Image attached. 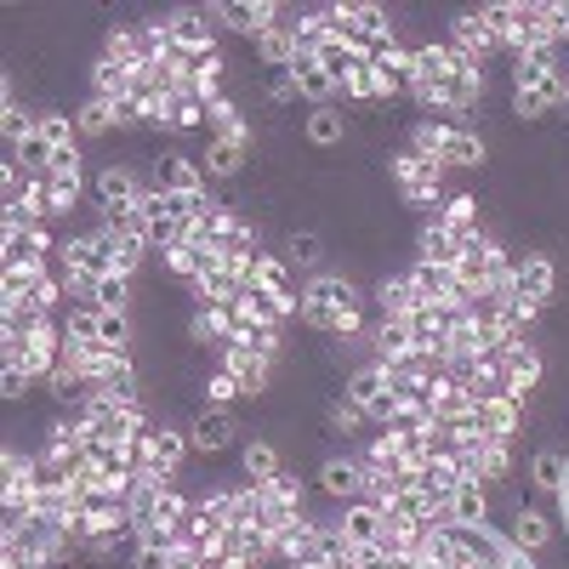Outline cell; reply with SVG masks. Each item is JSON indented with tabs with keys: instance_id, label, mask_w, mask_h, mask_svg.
Wrapping results in <instances>:
<instances>
[{
	"instance_id": "cell-31",
	"label": "cell",
	"mask_w": 569,
	"mask_h": 569,
	"mask_svg": "<svg viewBox=\"0 0 569 569\" xmlns=\"http://www.w3.org/2000/svg\"><path fill=\"white\" fill-rule=\"evenodd\" d=\"M291 80H297V98H302L308 109H325V103H330V98H337V91H342V86L330 80V74H325V69H319L313 58H302V63L291 69Z\"/></svg>"
},
{
	"instance_id": "cell-14",
	"label": "cell",
	"mask_w": 569,
	"mask_h": 569,
	"mask_svg": "<svg viewBox=\"0 0 569 569\" xmlns=\"http://www.w3.org/2000/svg\"><path fill=\"white\" fill-rule=\"evenodd\" d=\"M98 200H103V217H120V211H137V200H142V182H137V171L131 166H103L98 171Z\"/></svg>"
},
{
	"instance_id": "cell-15",
	"label": "cell",
	"mask_w": 569,
	"mask_h": 569,
	"mask_svg": "<svg viewBox=\"0 0 569 569\" xmlns=\"http://www.w3.org/2000/svg\"><path fill=\"white\" fill-rule=\"evenodd\" d=\"M433 222L456 233V246H467V240H479V233H485V206H479V194H445Z\"/></svg>"
},
{
	"instance_id": "cell-54",
	"label": "cell",
	"mask_w": 569,
	"mask_h": 569,
	"mask_svg": "<svg viewBox=\"0 0 569 569\" xmlns=\"http://www.w3.org/2000/svg\"><path fill=\"white\" fill-rule=\"evenodd\" d=\"M246 348H251L257 359H268V365H273V359L284 353V348H279V325H257L251 337H246Z\"/></svg>"
},
{
	"instance_id": "cell-43",
	"label": "cell",
	"mask_w": 569,
	"mask_h": 569,
	"mask_svg": "<svg viewBox=\"0 0 569 569\" xmlns=\"http://www.w3.org/2000/svg\"><path fill=\"white\" fill-rule=\"evenodd\" d=\"M63 337L80 342V348H98V308H91V302L63 308Z\"/></svg>"
},
{
	"instance_id": "cell-5",
	"label": "cell",
	"mask_w": 569,
	"mask_h": 569,
	"mask_svg": "<svg viewBox=\"0 0 569 569\" xmlns=\"http://www.w3.org/2000/svg\"><path fill=\"white\" fill-rule=\"evenodd\" d=\"M501 370H507V393L512 399H525L530 405V393L547 382V359H541V348L525 337V342H512L507 353H501Z\"/></svg>"
},
{
	"instance_id": "cell-49",
	"label": "cell",
	"mask_w": 569,
	"mask_h": 569,
	"mask_svg": "<svg viewBox=\"0 0 569 569\" xmlns=\"http://www.w3.org/2000/svg\"><path fill=\"white\" fill-rule=\"evenodd\" d=\"M445 137H450V126H445V120H416V131H410V154H421V160H439Z\"/></svg>"
},
{
	"instance_id": "cell-25",
	"label": "cell",
	"mask_w": 569,
	"mask_h": 569,
	"mask_svg": "<svg viewBox=\"0 0 569 569\" xmlns=\"http://www.w3.org/2000/svg\"><path fill=\"white\" fill-rule=\"evenodd\" d=\"M137 91V69L114 63V58H98L91 63V98H103V103H126Z\"/></svg>"
},
{
	"instance_id": "cell-1",
	"label": "cell",
	"mask_w": 569,
	"mask_h": 569,
	"mask_svg": "<svg viewBox=\"0 0 569 569\" xmlns=\"http://www.w3.org/2000/svg\"><path fill=\"white\" fill-rule=\"evenodd\" d=\"M142 427H149V410L142 405H120L109 393H98L86 410H80V433H86V450H98V445H126L137 439Z\"/></svg>"
},
{
	"instance_id": "cell-28",
	"label": "cell",
	"mask_w": 569,
	"mask_h": 569,
	"mask_svg": "<svg viewBox=\"0 0 569 569\" xmlns=\"http://www.w3.org/2000/svg\"><path fill=\"white\" fill-rule=\"evenodd\" d=\"M257 58H262V69H279V74H291L297 63H302V52H297V34H291V23H273L262 40H257Z\"/></svg>"
},
{
	"instance_id": "cell-19",
	"label": "cell",
	"mask_w": 569,
	"mask_h": 569,
	"mask_svg": "<svg viewBox=\"0 0 569 569\" xmlns=\"http://www.w3.org/2000/svg\"><path fill=\"white\" fill-rule=\"evenodd\" d=\"M410 348H416L410 319H376L370 325V359L376 365H399V359H410Z\"/></svg>"
},
{
	"instance_id": "cell-58",
	"label": "cell",
	"mask_w": 569,
	"mask_h": 569,
	"mask_svg": "<svg viewBox=\"0 0 569 569\" xmlns=\"http://www.w3.org/2000/svg\"><path fill=\"white\" fill-rule=\"evenodd\" d=\"M501 569H536V552H518V547H507V552H501Z\"/></svg>"
},
{
	"instance_id": "cell-48",
	"label": "cell",
	"mask_w": 569,
	"mask_h": 569,
	"mask_svg": "<svg viewBox=\"0 0 569 569\" xmlns=\"http://www.w3.org/2000/svg\"><path fill=\"white\" fill-rule=\"evenodd\" d=\"M319 257H325V240L313 228H302V233L284 240V262H291V268H319Z\"/></svg>"
},
{
	"instance_id": "cell-57",
	"label": "cell",
	"mask_w": 569,
	"mask_h": 569,
	"mask_svg": "<svg viewBox=\"0 0 569 569\" xmlns=\"http://www.w3.org/2000/svg\"><path fill=\"white\" fill-rule=\"evenodd\" d=\"M353 569H393V558H388L382 547H359V552H353Z\"/></svg>"
},
{
	"instance_id": "cell-38",
	"label": "cell",
	"mask_w": 569,
	"mask_h": 569,
	"mask_svg": "<svg viewBox=\"0 0 569 569\" xmlns=\"http://www.w3.org/2000/svg\"><path fill=\"white\" fill-rule=\"evenodd\" d=\"M240 467H246V479H251V485H268L284 461H279V450H273L268 439H251V445L240 450Z\"/></svg>"
},
{
	"instance_id": "cell-22",
	"label": "cell",
	"mask_w": 569,
	"mask_h": 569,
	"mask_svg": "<svg viewBox=\"0 0 569 569\" xmlns=\"http://www.w3.org/2000/svg\"><path fill=\"white\" fill-rule=\"evenodd\" d=\"M552 291H558V268H552V257H525V262H518L512 297H525V302L547 308V302H552Z\"/></svg>"
},
{
	"instance_id": "cell-34",
	"label": "cell",
	"mask_w": 569,
	"mask_h": 569,
	"mask_svg": "<svg viewBox=\"0 0 569 569\" xmlns=\"http://www.w3.org/2000/svg\"><path fill=\"white\" fill-rule=\"evenodd\" d=\"M530 485H536L541 496H563V485H569V456H563V450H536Z\"/></svg>"
},
{
	"instance_id": "cell-50",
	"label": "cell",
	"mask_w": 569,
	"mask_h": 569,
	"mask_svg": "<svg viewBox=\"0 0 569 569\" xmlns=\"http://www.w3.org/2000/svg\"><path fill=\"white\" fill-rule=\"evenodd\" d=\"M29 131H34V114H29V109H18L12 86H7V98H0V137H7V142H23Z\"/></svg>"
},
{
	"instance_id": "cell-36",
	"label": "cell",
	"mask_w": 569,
	"mask_h": 569,
	"mask_svg": "<svg viewBox=\"0 0 569 569\" xmlns=\"http://www.w3.org/2000/svg\"><path fill=\"white\" fill-rule=\"evenodd\" d=\"M98 313H126L131 308V279L126 273H109V279H91V297H86Z\"/></svg>"
},
{
	"instance_id": "cell-12",
	"label": "cell",
	"mask_w": 569,
	"mask_h": 569,
	"mask_svg": "<svg viewBox=\"0 0 569 569\" xmlns=\"http://www.w3.org/2000/svg\"><path fill=\"white\" fill-rule=\"evenodd\" d=\"M319 496L325 501H359L365 496V461H353V456H330V461H319Z\"/></svg>"
},
{
	"instance_id": "cell-40",
	"label": "cell",
	"mask_w": 569,
	"mask_h": 569,
	"mask_svg": "<svg viewBox=\"0 0 569 569\" xmlns=\"http://www.w3.org/2000/svg\"><path fill=\"white\" fill-rule=\"evenodd\" d=\"M313 63H319V69H325L330 80H337V86H342V80H348V74H353V69H359L365 58L353 52V46H342V40H325V46H319V52H313Z\"/></svg>"
},
{
	"instance_id": "cell-55",
	"label": "cell",
	"mask_w": 569,
	"mask_h": 569,
	"mask_svg": "<svg viewBox=\"0 0 569 569\" xmlns=\"http://www.w3.org/2000/svg\"><path fill=\"white\" fill-rule=\"evenodd\" d=\"M126 569H171V552L166 547H149V541H137L126 552Z\"/></svg>"
},
{
	"instance_id": "cell-21",
	"label": "cell",
	"mask_w": 569,
	"mask_h": 569,
	"mask_svg": "<svg viewBox=\"0 0 569 569\" xmlns=\"http://www.w3.org/2000/svg\"><path fill=\"white\" fill-rule=\"evenodd\" d=\"M485 518H490V490H485V485H472V479H461L456 496L445 501V525H456V530H479Z\"/></svg>"
},
{
	"instance_id": "cell-3",
	"label": "cell",
	"mask_w": 569,
	"mask_h": 569,
	"mask_svg": "<svg viewBox=\"0 0 569 569\" xmlns=\"http://www.w3.org/2000/svg\"><path fill=\"white\" fill-rule=\"evenodd\" d=\"M166 29H171V46H177L171 63H182V69L217 52V23H211V12H177V18H166Z\"/></svg>"
},
{
	"instance_id": "cell-11",
	"label": "cell",
	"mask_w": 569,
	"mask_h": 569,
	"mask_svg": "<svg viewBox=\"0 0 569 569\" xmlns=\"http://www.w3.org/2000/svg\"><path fill=\"white\" fill-rule=\"evenodd\" d=\"M472 103H485V69H456L450 80L433 86L427 109H445V114H467Z\"/></svg>"
},
{
	"instance_id": "cell-44",
	"label": "cell",
	"mask_w": 569,
	"mask_h": 569,
	"mask_svg": "<svg viewBox=\"0 0 569 569\" xmlns=\"http://www.w3.org/2000/svg\"><path fill=\"white\" fill-rule=\"evenodd\" d=\"M342 98H353V103H382V74H376V63H370V58L342 80Z\"/></svg>"
},
{
	"instance_id": "cell-41",
	"label": "cell",
	"mask_w": 569,
	"mask_h": 569,
	"mask_svg": "<svg viewBox=\"0 0 569 569\" xmlns=\"http://www.w3.org/2000/svg\"><path fill=\"white\" fill-rule=\"evenodd\" d=\"M251 284H262V291H279V297H291V262L273 257V251H262V257L251 262Z\"/></svg>"
},
{
	"instance_id": "cell-59",
	"label": "cell",
	"mask_w": 569,
	"mask_h": 569,
	"mask_svg": "<svg viewBox=\"0 0 569 569\" xmlns=\"http://www.w3.org/2000/svg\"><path fill=\"white\" fill-rule=\"evenodd\" d=\"M313 569H337V563H313Z\"/></svg>"
},
{
	"instance_id": "cell-46",
	"label": "cell",
	"mask_w": 569,
	"mask_h": 569,
	"mask_svg": "<svg viewBox=\"0 0 569 569\" xmlns=\"http://www.w3.org/2000/svg\"><path fill=\"white\" fill-rule=\"evenodd\" d=\"M365 421H370V416H365V405H353L348 393L325 405V427H330V433H342V439H348V433H359Z\"/></svg>"
},
{
	"instance_id": "cell-29",
	"label": "cell",
	"mask_w": 569,
	"mask_h": 569,
	"mask_svg": "<svg viewBox=\"0 0 569 569\" xmlns=\"http://www.w3.org/2000/svg\"><path fill=\"white\" fill-rule=\"evenodd\" d=\"M439 160H445V166H461V171H479V166L490 160V149H485V137H479V131H467V126H450L445 149H439Z\"/></svg>"
},
{
	"instance_id": "cell-2",
	"label": "cell",
	"mask_w": 569,
	"mask_h": 569,
	"mask_svg": "<svg viewBox=\"0 0 569 569\" xmlns=\"http://www.w3.org/2000/svg\"><path fill=\"white\" fill-rule=\"evenodd\" d=\"M359 308V284L348 279V273H319L308 291H302V325L308 330H325V337H337V325H342V313H353Z\"/></svg>"
},
{
	"instance_id": "cell-30",
	"label": "cell",
	"mask_w": 569,
	"mask_h": 569,
	"mask_svg": "<svg viewBox=\"0 0 569 569\" xmlns=\"http://www.w3.org/2000/svg\"><path fill=\"white\" fill-rule=\"evenodd\" d=\"M456 485H461V472H456V456H433V461L421 467V485H416V490H421L427 501H433V507L445 512V501L456 496Z\"/></svg>"
},
{
	"instance_id": "cell-56",
	"label": "cell",
	"mask_w": 569,
	"mask_h": 569,
	"mask_svg": "<svg viewBox=\"0 0 569 569\" xmlns=\"http://www.w3.org/2000/svg\"><path fill=\"white\" fill-rule=\"evenodd\" d=\"M268 103H273V109L297 103V80H291V74H273V86H268Z\"/></svg>"
},
{
	"instance_id": "cell-17",
	"label": "cell",
	"mask_w": 569,
	"mask_h": 569,
	"mask_svg": "<svg viewBox=\"0 0 569 569\" xmlns=\"http://www.w3.org/2000/svg\"><path fill=\"white\" fill-rule=\"evenodd\" d=\"M188 450H194V445H188V427H171V421H154L149 427V472L177 479V467H182Z\"/></svg>"
},
{
	"instance_id": "cell-33",
	"label": "cell",
	"mask_w": 569,
	"mask_h": 569,
	"mask_svg": "<svg viewBox=\"0 0 569 569\" xmlns=\"http://www.w3.org/2000/svg\"><path fill=\"white\" fill-rule=\"evenodd\" d=\"M342 393H348L353 405H365V410H370L376 399L388 393V365H376V359H370V365L348 370V382H342Z\"/></svg>"
},
{
	"instance_id": "cell-60",
	"label": "cell",
	"mask_w": 569,
	"mask_h": 569,
	"mask_svg": "<svg viewBox=\"0 0 569 569\" xmlns=\"http://www.w3.org/2000/svg\"><path fill=\"white\" fill-rule=\"evenodd\" d=\"M563 507H569V496H563Z\"/></svg>"
},
{
	"instance_id": "cell-13",
	"label": "cell",
	"mask_w": 569,
	"mask_h": 569,
	"mask_svg": "<svg viewBox=\"0 0 569 569\" xmlns=\"http://www.w3.org/2000/svg\"><path fill=\"white\" fill-rule=\"evenodd\" d=\"M217 359H222V370L233 376V382L246 388V399H262V393H268V370H273V365H268V359H257L246 342H222V348H217Z\"/></svg>"
},
{
	"instance_id": "cell-52",
	"label": "cell",
	"mask_w": 569,
	"mask_h": 569,
	"mask_svg": "<svg viewBox=\"0 0 569 569\" xmlns=\"http://www.w3.org/2000/svg\"><path fill=\"white\" fill-rule=\"evenodd\" d=\"M262 490H268L273 501H284V507H302V496H308V485H302V472H297V467H279Z\"/></svg>"
},
{
	"instance_id": "cell-20",
	"label": "cell",
	"mask_w": 569,
	"mask_h": 569,
	"mask_svg": "<svg viewBox=\"0 0 569 569\" xmlns=\"http://www.w3.org/2000/svg\"><path fill=\"white\" fill-rule=\"evenodd\" d=\"M507 547H518V552H541L547 541H552V518L541 512V507H512V518H507V536H501Z\"/></svg>"
},
{
	"instance_id": "cell-35",
	"label": "cell",
	"mask_w": 569,
	"mask_h": 569,
	"mask_svg": "<svg viewBox=\"0 0 569 569\" xmlns=\"http://www.w3.org/2000/svg\"><path fill=\"white\" fill-rule=\"evenodd\" d=\"M52 160H58V149L40 131H29L23 142H12V166H23L29 177H46V171H52Z\"/></svg>"
},
{
	"instance_id": "cell-51",
	"label": "cell",
	"mask_w": 569,
	"mask_h": 569,
	"mask_svg": "<svg viewBox=\"0 0 569 569\" xmlns=\"http://www.w3.org/2000/svg\"><path fill=\"white\" fill-rule=\"evenodd\" d=\"M200 393H206V405H217V410H228L233 399H246V388H240V382H233V376H228L222 365H217V370L206 376V382H200Z\"/></svg>"
},
{
	"instance_id": "cell-27",
	"label": "cell",
	"mask_w": 569,
	"mask_h": 569,
	"mask_svg": "<svg viewBox=\"0 0 569 569\" xmlns=\"http://www.w3.org/2000/svg\"><path fill=\"white\" fill-rule=\"evenodd\" d=\"M376 308H382V319H410L421 308V297H416V284L405 273H382L376 279Z\"/></svg>"
},
{
	"instance_id": "cell-4",
	"label": "cell",
	"mask_w": 569,
	"mask_h": 569,
	"mask_svg": "<svg viewBox=\"0 0 569 569\" xmlns=\"http://www.w3.org/2000/svg\"><path fill=\"white\" fill-rule=\"evenodd\" d=\"M507 262V251L490 240V233H479V240H467L461 251H456V284L467 297H485V284H490V273Z\"/></svg>"
},
{
	"instance_id": "cell-47",
	"label": "cell",
	"mask_w": 569,
	"mask_h": 569,
	"mask_svg": "<svg viewBox=\"0 0 569 569\" xmlns=\"http://www.w3.org/2000/svg\"><path fill=\"white\" fill-rule=\"evenodd\" d=\"M98 348L103 353H131V319L126 313H98Z\"/></svg>"
},
{
	"instance_id": "cell-32",
	"label": "cell",
	"mask_w": 569,
	"mask_h": 569,
	"mask_svg": "<svg viewBox=\"0 0 569 569\" xmlns=\"http://www.w3.org/2000/svg\"><path fill=\"white\" fill-rule=\"evenodd\" d=\"M456 233L450 228H439V222H421V233H416V262H433V268H456Z\"/></svg>"
},
{
	"instance_id": "cell-23",
	"label": "cell",
	"mask_w": 569,
	"mask_h": 569,
	"mask_svg": "<svg viewBox=\"0 0 569 569\" xmlns=\"http://www.w3.org/2000/svg\"><path fill=\"white\" fill-rule=\"evenodd\" d=\"M337 530H342L353 547H376V541H382V530H388V512L376 507V501H365V496H359V501H348V507H342V525H337Z\"/></svg>"
},
{
	"instance_id": "cell-6",
	"label": "cell",
	"mask_w": 569,
	"mask_h": 569,
	"mask_svg": "<svg viewBox=\"0 0 569 569\" xmlns=\"http://www.w3.org/2000/svg\"><path fill=\"white\" fill-rule=\"evenodd\" d=\"M233 439H240V421H233V410L200 405V416L188 421V445H194L200 456H222V450H233Z\"/></svg>"
},
{
	"instance_id": "cell-37",
	"label": "cell",
	"mask_w": 569,
	"mask_h": 569,
	"mask_svg": "<svg viewBox=\"0 0 569 569\" xmlns=\"http://www.w3.org/2000/svg\"><path fill=\"white\" fill-rule=\"evenodd\" d=\"M348 137V120L337 114V109H308V142H313V149H337V142Z\"/></svg>"
},
{
	"instance_id": "cell-45",
	"label": "cell",
	"mask_w": 569,
	"mask_h": 569,
	"mask_svg": "<svg viewBox=\"0 0 569 569\" xmlns=\"http://www.w3.org/2000/svg\"><path fill=\"white\" fill-rule=\"evenodd\" d=\"M74 126H80V137H109V131H114V103L86 98V103L74 109Z\"/></svg>"
},
{
	"instance_id": "cell-18",
	"label": "cell",
	"mask_w": 569,
	"mask_h": 569,
	"mask_svg": "<svg viewBox=\"0 0 569 569\" xmlns=\"http://www.w3.org/2000/svg\"><path fill=\"white\" fill-rule=\"evenodd\" d=\"M472 416H479V427H485L490 439H518V427H525L530 405H525V399H512V393H501V399L472 405Z\"/></svg>"
},
{
	"instance_id": "cell-39",
	"label": "cell",
	"mask_w": 569,
	"mask_h": 569,
	"mask_svg": "<svg viewBox=\"0 0 569 569\" xmlns=\"http://www.w3.org/2000/svg\"><path fill=\"white\" fill-rule=\"evenodd\" d=\"M291 34H297V52H302V58H313L319 46L330 40V18H325V7H313V12H297Z\"/></svg>"
},
{
	"instance_id": "cell-10",
	"label": "cell",
	"mask_w": 569,
	"mask_h": 569,
	"mask_svg": "<svg viewBox=\"0 0 569 569\" xmlns=\"http://www.w3.org/2000/svg\"><path fill=\"white\" fill-rule=\"evenodd\" d=\"M569 103V69L547 74L536 91H512V120H547Z\"/></svg>"
},
{
	"instance_id": "cell-8",
	"label": "cell",
	"mask_w": 569,
	"mask_h": 569,
	"mask_svg": "<svg viewBox=\"0 0 569 569\" xmlns=\"http://www.w3.org/2000/svg\"><path fill=\"white\" fill-rule=\"evenodd\" d=\"M154 188H166V194H206V166L182 149H166L154 154Z\"/></svg>"
},
{
	"instance_id": "cell-24",
	"label": "cell",
	"mask_w": 569,
	"mask_h": 569,
	"mask_svg": "<svg viewBox=\"0 0 569 569\" xmlns=\"http://www.w3.org/2000/svg\"><path fill=\"white\" fill-rule=\"evenodd\" d=\"M450 46H456V52H467V58H490V52H501V40H496V29L479 18V7H472V12H461L456 23H450Z\"/></svg>"
},
{
	"instance_id": "cell-53",
	"label": "cell",
	"mask_w": 569,
	"mask_h": 569,
	"mask_svg": "<svg viewBox=\"0 0 569 569\" xmlns=\"http://www.w3.org/2000/svg\"><path fill=\"white\" fill-rule=\"evenodd\" d=\"M29 388H34V376L23 370V365H0V399H7V405H18V399H29Z\"/></svg>"
},
{
	"instance_id": "cell-16",
	"label": "cell",
	"mask_w": 569,
	"mask_h": 569,
	"mask_svg": "<svg viewBox=\"0 0 569 569\" xmlns=\"http://www.w3.org/2000/svg\"><path fill=\"white\" fill-rule=\"evenodd\" d=\"M251 149H257V131L251 137H217L211 149H206V182H228V177H240L246 171V160H251Z\"/></svg>"
},
{
	"instance_id": "cell-42",
	"label": "cell",
	"mask_w": 569,
	"mask_h": 569,
	"mask_svg": "<svg viewBox=\"0 0 569 569\" xmlns=\"http://www.w3.org/2000/svg\"><path fill=\"white\" fill-rule=\"evenodd\" d=\"M34 131L52 142V149L63 154V149H74V137H80V126H74V114H58V109H40L34 114Z\"/></svg>"
},
{
	"instance_id": "cell-26",
	"label": "cell",
	"mask_w": 569,
	"mask_h": 569,
	"mask_svg": "<svg viewBox=\"0 0 569 569\" xmlns=\"http://www.w3.org/2000/svg\"><path fill=\"white\" fill-rule=\"evenodd\" d=\"M563 69V58H558V46H536V52H525V58H512V91H536L547 74H558Z\"/></svg>"
},
{
	"instance_id": "cell-7",
	"label": "cell",
	"mask_w": 569,
	"mask_h": 569,
	"mask_svg": "<svg viewBox=\"0 0 569 569\" xmlns=\"http://www.w3.org/2000/svg\"><path fill=\"white\" fill-rule=\"evenodd\" d=\"M211 18H217L222 29H233V34H251V40H262V34L279 23V7H273V0H217Z\"/></svg>"
},
{
	"instance_id": "cell-9",
	"label": "cell",
	"mask_w": 569,
	"mask_h": 569,
	"mask_svg": "<svg viewBox=\"0 0 569 569\" xmlns=\"http://www.w3.org/2000/svg\"><path fill=\"white\" fill-rule=\"evenodd\" d=\"M46 251H52V228H18V222H7L0 268H46Z\"/></svg>"
}]
</instances>
